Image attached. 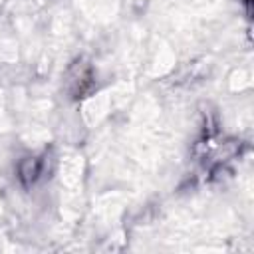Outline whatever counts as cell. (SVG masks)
I'll list each match as a JSON object with an SVG mask.
<instances>
[{
	"label": "cell",
	"mask_w": 254,
	"mask_h": 254,
	"mask_svg": "<svg viewBox=\"0 0 254 254\" xmlns=\"http://www.w3.org/2000/svg\"><path fill=\"white\" fill-rule=\"evenodd\" d=\"M40 175H42V161L40 159H26V161H22V165H20V179H22V183L26 187L36 183Z\"/></svg>",
	"instance_id": "6da1fadb"
},
{
	"label": "cell",
	"mask_w": 254,
	"mask_h": 254,
	"mask_svg": "<svg viewBox=\"0 0 254 254\" xmlns=\"http://www.w3.org/2000/svg\"><path fill=\"white\" fill-rule=\"evenodd\" d=\"M244 2H246V4H250V0H244Z\"/></svg>",
	"instance_id": "7a4b0ae2"
}]
</instances>
